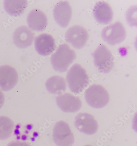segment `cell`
I'll use <instances>...</instances> for the list:
<instances>
[{"instance_id":"6da1fadb","label":"cell","mask_w":137,"mask_h":146,"mask_svg":"<svg viewBox=\"0 0 137 146\" xmlns=\"http://www.w3.org/2000/svg\"><path fill=\"white\" fill-rule=\"evenodd\" d=\"M68 87L74 93L80 94L89 84V78L86 70L80 64H74L66 76Z\"/></svg>"},{"instance_id":"7a4b0ae2","label":"cell","mask_w":137,"mask_h":146,"mask_svg":"<svg viewBox=\"0 0 137 146\" xmlns=\"http://www.w3.org/2000/svg\"><path fill=\"white\" fill-rule=\"evenodd\" d=\"M76 58L75 51L69 46L63 44L60 45L56 52L52 54L51 62L54 70L64 72L67 71Z\"/></svg>"},{"instance_id":"3957f363","label":"cell","mask_w":137,"mask_h":146,"mask_svg":"<svg viewBox=\"0 0 137 146\" xmlns=\"http://www.w3.org/2000/svg\"><path fill=\"white\" fill-rule=\"evenodd\" d=\"M84 97L87 104L94 108H104L109 102L108 91L100 85L91 86L85 91Z\"/></svg>"},{"instance_id":"277c9868","label":"cell","mask_w":137,"mask_h":146,"mask_svg":"<svg viewBox=\"0 0 137 146\" xmlns=\"http://www.w3.org/2000/svg\"><path fill=\"white\" fill-rule=\"evenodd\" d=\"M95 65L100 72L108 73L114 65V57L106 46L101 44L93 53Z\"/></svg>"},{"instance_id":"5b68a950","label":"cell","mask_w":137,"mask_h":146,"mask_svg":"<svg viewBox=\"0 0 137 146\" xmlns=\"http://www.w3.org/2000/svg\"><path fill=\"white\" fill-rule=\"evenodd\" d=\"M102 38L107 43L115 45L122 42L126 37V31L123 25L117 22L105 27L101 33Z\"/></svg>"},{"instance_id":"8992f818","label":"cell","mask_w":137,"mask_h":146,"mask_svg":"<svg viewBox=\"0 0 137 146\" xmlns=\"http://www.w3.org/2000/svg\"><path fill=\"white\" fill-rule=\"evenodd\" d=\"M53 141L58 146H71L74 142V134L67 123L57 122L53 129Z\"/></svg>"},{"instance_id":"52a82bcc","label":"cell","mask_w":137,"mask_h":146,"mask_svg":"<svg viewBox=\"0 0 137 146\" xmlns=\"http://www.w3.org/2000/svg\"><path fill=\"white\" fill-rule=\"evenodd\" d=\"M88 37L87 30L78 25L70 27L65 35V41L77 49H81L84 47Z\"/></svg>"},{"instance_id":"ba28073f","label":"cell","mask_w":137,"mask_h":146,"mask_svg":"<svg viewBox=\"0 0 137 146\" xmlns=\"http://www.w3.org/2000/svg\"><path fill=\"white\" fill-rule=\"evenodd\" d=\"M75 124L80 131L87 135L95 133L98 129L97 121L93 116L87 113H80L77 115Z\"/></svg>"},{"instance_id":"9c48e42d","label":"cell","mask_w":137,"mask_h":146,"mask_svg":"<svg viewBox=\"0 0 137 146\" xmlns=\"http://www.w3.org/2000/svg\"><path fill=\"white\" fill-rule=\"evenodd\" d=\"M18 76L16 70L12 66H0V88L5 91L12 90L17 85Z\"/></svg>"},{"instance_id":"30bf717a","label":"cell","mask_w":137,"mask_h":146,"mask_svg":"<svg viewBox=\"0 0 137 146\" xmlns=\"http://www.w3.org/2000/svg\"><path fill=\"white\" fill-rule=\"evenodd\" d=\"M56 102L60 109L65 113H74L82 107V102L77 96L69 93L61 94L56 98Z\"/></svg>"},{"instance_id":"8fae6325","label":"cell","mask_w":137,"mask_h":146,"mask_svg":"<svg viewBox=\"0 0 137 146\" xmlns=\"http://www.w3.org/2000/svg\"><path fill=\"white\" fill-rule=\"evenodd\" d=\"M53 17L61 27L68 26L72 17V9L67 1H60L55 5L53 12Z\"/></svg>"},{"instance_id":"7c38bea8","label":"cell","mask_w":137,"mask_h":146,"mask_svg":"<svg viewBox=\"0 0 137 146\" xmlns=\"http://www.w3.org/2000/svg\"><path fill=\"white\" fill-rule=\"evenodd\" d=\"M35 46L37 53L42 56H48L55 50V40L50 35L43 34L35 38Z\"/></svg>"},{"instance_id":"4fadbf2b","label":"cell","mask_w":137,"mask_h":146,"mask_svg":"<svg viewBox=\"0 0 137 146\" xmlns=\"http://www.w3.org/2000/svg\"><path fill=\"white\" fill-rule=\"evenodd\" d=\"M94 17L99 23L107 24L113 19V12L110 5L106 2L99 1L95 5L93 10Z\"/></svg>"},{"instance_id":"5bb4252c","label":"cell","mask_w":137,"mask_h":146,"mask_svg":"<svg viewBox=\"0 0 137 146\" xmlns=\"http://www.w3.org/2000/svg\"><path fill=\"white\" fill-rule=\"evenodd\" d=\"M33 34L27 27H19L13 34L14 43L19 48H26L30 46L33 40Z\"/></svg>"},{"instance_id":"9a60e30c","label":"cell","mask_w":137,"mask_h":146,"mask_svg":"<svg viewBox=\"0 0 137 146\" xmlns=\"http://www.w3.org/2000/svg\"><path fill=\"white\" fill-rule=\"evenodd\" d=\"M27 21L30 29L37 31H43L47 24L45 15L38 9H35L31 11L27 17Z\"/></svg>"},{"instance_id":"2e32d148","label":"cell","mask_w":137,"mask_h":146,"mask_svg":"<svg viewBox=\"0 0 137 146\" xmlns=\"http://www.w3.org/2000/svg\"><path fill=\"white\" fill-rule=\"evenodd\" d=\"M4 8L10 15L17 17L21 15L27 9L28 3L26 0H6Z\"/></svg>"},{"instance_id":"e0dca14e","label":"cell","mask_w":137,"mask_h":146,"mask_svg":"<svg viewBox=\"0 0 137 146\" xmlns=\"http://www.w3.org/2000/svg\"><path fill=\"white\" fill-rule=\"evenodd\" d=\"M45 86L48 91L52 94H61L66 88L65 80L59 76H53L49 78Z\"/></svg>"},{"instance_id":"ac0fdd59","label":"cell","mask_w":137,"mask_h":146,"mask_svg":"<svg viewBox=\"0 0 137 146\" xmlns=\"http://www.w3.org/2000/svg\"><path fill=\"white\" fill-rule=\"evenodd\" d=\"M14 128V123L12 120L5 116H0V140L9 138Z\"/></svg>"},{"instance_id":"d6986e66","label":"cell","mask_w":137,"mask_h":146,"mask_svg":"<svg viewBox=\"0 0 137 146\" xmlns=\"http://www.w3.org/2000/svg\"><path fill=\"white\" fill-rule=\"evenodd\" d=\"M7 146H31L25 142L21 141H13L9 143Z\"/></svg>"},{"instance_id":"ffe728a7","label":"cell","mask_w":137,"mask_h":146,"mask_svg":"<svg viewBox=\"0 0 137 146\" xmlns=\"http://www.w3.org/2000/svg\"><path fill=\"white\" fill-rule=\"evenodd\" d=\"M4 101V95L3 92L0 90V108L3 105Z\"/></svg>"},{"instance_id":"44dd1931","label":"cell","mask_w":137,"mask_h":146,"mask_svg":"<svg viewBox=\"0 0 137 146\" xmlns=\"http://www.w3.org/2000/svg\"><path fill=\"white\" fill-rule=\"evenodd\" d=\"M84 146H93L90 145H87Z\"/></svg>"}]
</instances>
